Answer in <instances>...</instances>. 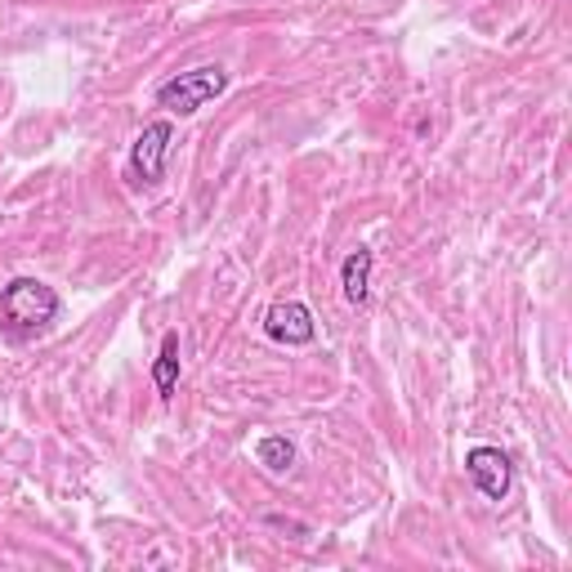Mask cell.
<instances>
[{"label": "cell", "mask_w": 572, "mask_h": 572, "mask_svg": "<svg viewBox=\"0 0 572 572\" xmlns=\"http://www.w3.org/2000/svg\"><path fill=\"white\" fill-rule=\"evenodd\" d=\"M371 264H376V255L367 246L349 251L345 264H340V287H345V300L354 304V309H363L367 295H371Z\"/></svg>", "instance_id": "obj_6"}, {"label": "cell", "mask_w": 572, "mask_h": 572, "mask_svg": "<svg viewBox=\"0 0 572 572\" xmlns=\"http://www.w3.org/2000/svg\"><path fill=\"white\" fill-rule=\"evenodd\" d=\"M170 139H175V126L170 122H148L135 139V152H130V166H135V179L143 183H157L166 175V152H170Z\"/></svg>", "instance_id": "obj_4"}, {"label": "cell", "mask_w": 572, "mask_h": 572, "mask_svg": "<svg viewBox=\"0 0 572 572\" xmlns=\"http://www.w3.org/2000/svg\"><path fill=\"white\" fill-rule=\"evenodd\" d=\"M59 318V291L46 287L41 278H14L0 291V322L14 335H31Z\"/></svg>", "instance_id": "obj_1"}, {"label": "cell", "mask_w": 572, "mask_h": 572, "mask_svg": "<svg viewBox=\"0 0 572 572\" xmlns=\"http://www.w3.org/2000/svg\"><path fill=\"white\" fill-rule=\"evenodd\" d=\"M224 90H228V72L219 63H206V67H188V72L170 76V81L157 90V103L166 112H175V117H193V112H202Z\"/></svg>", "instance_id": "obj_2"}, {"label": "cell", "mask_w": 572, "mask_h": 572, "mask_svg": "<svg viewBox=\"0 0 572 572\" xmlns=\"http://www.w3.org/2000/svg\"><path fill=\"white\" fill-rule=\"evenodd\" d=\"M466 470H470L474 487L483 492L487 501H506L510 497L514 470H510V456L501 447H470L466 452Z\"/></svg>", "instance_id": "obj_3"}, {"label": "cell", "mask_w": 572, "mask_h": 572, "mask_svg": "<svg viewBox=\"0 0 572 572\" xmlns=\"http://www.w3.org/2000/svg\"><path fill=\"white\" fill-rule=\"evenodd\" d=\"M264 331H269V340H278V345H309L318 335L309 304H300V300H278L274 309L264 314Z\"/></svg>", "instance_id": "obj_5"}, {"label": "cell", "mask_w": 572, "mask_h": 572, "mask_svg": "<svg viewBox=\"0 0 572 572\" xmlns=\"http://www.w3.org/2000/svg\"><path fill=\"white\" fill-rule=\"evenodd\" d=\"M152 385H157V394L166 403L175 398V390H179V331L162 335V354H157V363H152Z\"/></svg>", "instance_id": "obj_7"}, {"label": "cell", "mask_w": 572, "mask_h": 572, "mask_svg": "<svg viewBox=\"0 0 572 572\" xmlns=\"http://www.w3.org/2000/svg\"><path fill=\"white\" fill-rule=\"evenodd\" d=\"M255 456H259V466L264 470H274V474H287L295 466V443L287 434H264L255 443Z\"/></svg>", "instance_id": "obj_8"}]
</instances>
